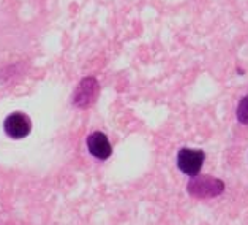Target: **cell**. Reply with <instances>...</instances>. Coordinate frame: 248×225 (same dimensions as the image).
Wrapping results in <instances>:
<instances>
[{
	"instance_id": "cell-5",
	"label": "cell",
	"mask_w": 248,
	"mask_h": 225,
	"mask_svg": "<svg viewBox=\"0 0 248 225\" xmlns=\"http://www.w3.org/2000/svg\"><path fill=\"white\" fill-rule=\"evenodd\" d=\"M86 143H87L89 153L98 160H108L112 154V146L109 143V138L101 132L90 133Z\"/></svg>"
},
{
	"instance_id": "cell-4",
	"label": "cell",
	"mask_w": 248,
	"mask_h": 225,
	"mask_svg": "<svg viewBox=\"0 0 248 225\" xmlns=\"http://www.w3.org/2000/svg\"><path fill=\"white\" fill-rule=\"evenodd\" d=\"M3 130L10 138L22 139L29 135L30 130H32V121H30V118L26 113H21V111L11 113L5 118Z\"/></svg>"
},
{
	"instance_id": "cell-3",
	"label": "cell",
	"mask_w": 248,
	"mask_h": 225,
	"mask_svg": "<svg viewBox=\"0 0 248 225\" xmlns=\"http://www.w3.org/2000/svg\"><path fill=\"white\" fill-rule=\"evenodd\" d=\"M205 160V154L204 151H198V149H188L184 148L179 151L177 154V167L184 174L188 176H196L201 172V168L204 165Z\"/></svg>"
},
{
	"instance_id": "cell-1",
	"label": "cell",
	"mask_w": 248,
	"mask_h": 225,
	"mask_svg": "<svg viewBox=\"0 0 248 225\" xmlns=\"http://www.w3.org/2000/svg\"><path fill=\"white\" fill-rule=\"evenodd\" d=\"M223 190H225V182L209 174L193 176L191 181H188V184H186L188 195L198 200H207V198L218 197L223 193Z\"/></svg>"
},
{
	"instance_id": "cell-6",
	"label": "cell",
	"mask_w": 248,
	"mask_h": 225,
	"mask_svg": "<svg viewBox=\"0 0 248 225\" xmlns=\"http://www.w3.org/2000/svg\"><path fill=\"white\" fill-rule=\"evenodd\" d=\"M235 116H237V121L242 125H248V95H245L239 102L237 109H235Z\"/></svg>"
},
{
	"instance_id": "cell-2",
	"label": "cell",
	"mask_w": 248,
	"mask_h": 225,
	"mask_svg": "<svg viewBox=\"0 0 248 225\" xmlns=\"http://www.w3.org/2000/svg\"><path fill=\"white\" fill-rule=\"evenodd\" d=\"M98 94H100L98 81H96L93 76L84 78V80H81V83L78 84V87L75 89L73 105L79 109H87L96 102Z\"/></svg>"
}]
</instances>
